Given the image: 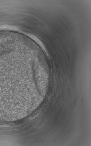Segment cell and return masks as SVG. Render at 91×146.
I'll return each mask as SVG.
<instances>
[{"label": "cell", "instance_id": "obj_1", "mask_svg": "<svg viewBox=\"0 0 91 146\" xmlns=\"http://www.w3.org/2000/svg\"><path fill=\"white\" fill-rule=\"evenodd\" d=\"M17 61L12 56H0V108L10 107L16 102L13 72Z\"/></svg>", "mask_w": 91, "mask_h": 146}]
</instances>
